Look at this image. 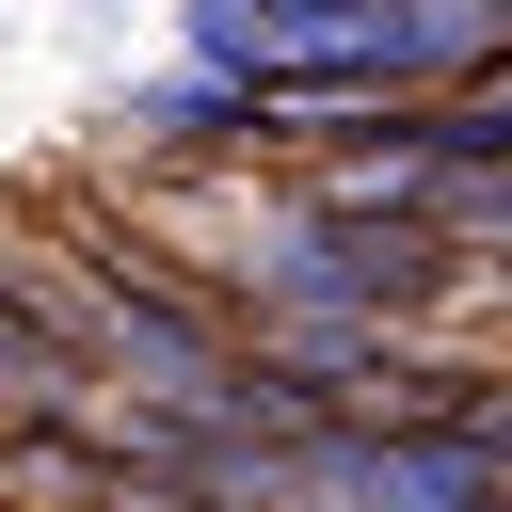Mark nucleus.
<instances>
[{"label":"nucleus","mask_w":512,"mask_h":512,"mask_svg":"<svg viewBox=\"0 0 512 512\" xmlns=\"http://www.w3.org/2000/svg\"><path fill=\"white\" fill-rule=\"evenodd\" d=\"M448 448H464L480 480H512V384H464V416H448Z\"/></svg>","instance_id":"obj_1"}]
</instances>
